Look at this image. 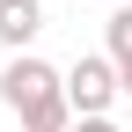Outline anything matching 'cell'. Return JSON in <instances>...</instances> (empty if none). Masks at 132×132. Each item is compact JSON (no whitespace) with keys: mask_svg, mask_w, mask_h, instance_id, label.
I'll use <instances>...</instances> for the list:
<instances>
[{"mask_svg":"<svg viewBox=\"0 0 132 132\" xmlns=\"http://www.w3.org/2000/svg\"><path fill=\"white\" fill-rule=\"evenodd\" d=\"M118 95H132V59H118Z\"/></svg>","mask_w":132,"mask_h":132,"instance_id":"8992f818","label":"cell"},{"mask_svg":"<svg viewBox=\"0 0 132 132\" xmlns=\"http://www.w3.org/2000/svg\"><path fill=\"white\" fill-rule=\"evenodd\" d=\"M59 81H66V110H73V118H88V110H110V103H118V59H110V52H81Z\"/></svg>","mask_w":132,"mask_h":132,"instance_id":"7a4b0ae2","label":"cell"},{"mask_svg":"<svg viewBox=\"0 0 132 132\" xmlns=\"http://www.w3.org/2000/svg\"><path fill=\"white\" fill-rule=\"evenodd\" d=\"M0 103L22 118V132H66V81L59 66H44L37 52H15L7 66H0Z\"/></svg>","mask_w":132,"mask_h":132,"instance_id":"6da1fadb","label":"cell"},{"mask_svg":"<svg viewBox=\"0 0 132 132\" xmlns=\"http://www.w3.org/2000/svg\"><path fill=\"white\" fill-rule=\"evenodd\" d=\"M44 29V0H0V44L29 52V37Z\"/></svg>","mask_w":132,"mask_h":132,"instance_id":"3957f363","label":"cell"},{"mask_svg":"<svg viewBox=\"0 0 132 132\" xmlns=\"http://www.w3.org/2000/svg\"><path fill=\"white\" fill-rule=\"evenodd\" d=\"M103 44H110V59H132V7H110V22H103Z\"/></svg>","mask_w":132,"mask_h":132,"instance_id":"277c9868","label":"cell"},{"mask_svg":"<svg viewBox=\"0 0 132 132\" xmlns=\"http://www.w3.org/2000/svg\"><path fill=\"white\" fill-rule=\"evenodd\" d=\"M66 132H118V125H110V110H88V118H66Z\"/></svg>","mask_w":132,"mask_h":132,"instance_id":"5b68a950","label":"cell"}]
</instances>
